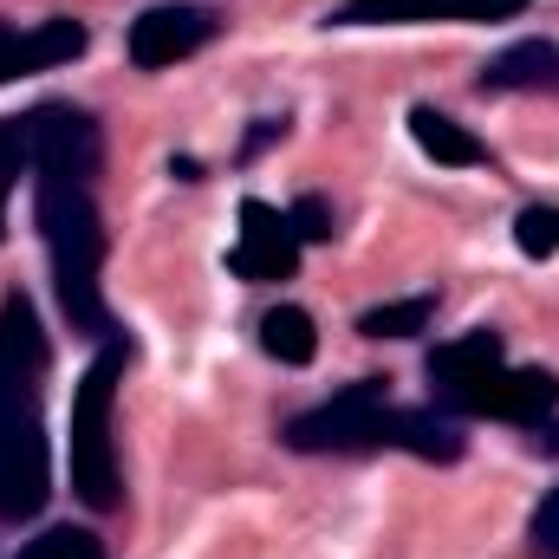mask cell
Instances as JSON below:
<instances>
[{"label": "cell", "instance_id": "5", "mask_svg": "<svg viewBox=\"0 0 559 559\" xmlns=\"http://www.w3.org/2000/svg\"><path fill=\"white\" fill-rule=\"evenodd\" d=\"M138 358V338L124 325H111L85 365V378L72 384V436H66V468H72V495L92 514H118L124 508V468H118V436H111V411H118V384L124 365Z\"/></svg>", "mask_w": 559, "mask_h": 559}, {"label": "cell", "instance_id": "20", "mask_svg": "<svg viewBox=\"0 0 559 559\" xmlns=\"http://www.w3.org/2000/svg\"><path fill=\"white\" fill-rule=\"evenodd\" d=\"M527 442H534V449H540V455H559V417L534 423V429H527Z\"/></svg>", "mask_w": 559, "mask_h": 559}, {"label": "cell", "instance_id": "2", "mask_svg": "<svg viewBox=\"0 0 559 559\" xmlns=\"http://www.w3.org/2000/svg\"><path fill=\"white\" fill-rule=\"evenodd\" d=\"M52 345L26 286L0 293V521H33L52 501V436H46Z\"/></svg>", "mask_w": 559, "mask_h": 559}, {"label": "cell", "instance_id": "16", "mask_svg": "<svg viewBox=\"0 0 559 559\" xmlns=\"http://www.w3.org/2000/svg\"><path fill=\"white\" fill-rule=\"evenodd\" d=\"M514 248H521L527 261H554L559 254V209L554 202H527V209L514 215Z\"/></svg>", "mask_w": 559, "mask_h": 559}, {"label": "cell", "instance_id": "19", "mask_svg": "<svg viewBox=\"0 0 559 559\" xmlns=\"http://www.w3.org/2000/svg\"><path fill=\"white\" fill-rule=\"evenodd\" d=\"M280 138H286V111H280V118H254V124H248V138H241V163H254V156H261V150H274Z\"/></svg>", "mask_w": 559, "mask_h": 559}, {"label": "cell", "instance_id": "1", "mask_svg": "<svg viewBox=\"0 0 559 559\" xmlns=\"http://www.w3.org/2000/svg\"><path fill=\"white\" fill-rule=\"evenodd\" d=\"M98 169H105V131L85 105L46 98L33 105V222L52 267V293L72 332L105 338L118 319L105 306V209H98Z\"/></svg>", "mask_w": 559, "mask_h": 559}, {"label": "cell", "instance_id": "8", "mask_svg": "<svg viewBox=\"0 0 559 559\" xmlns=\"http://www.w3.org/2000/svg\"><path fill=\"white\" fill-rule=\"evenodd\" d=\"M228 274L248 286H280L299 274V235L286 228L274 202H261V195L241 202V241L228 248Z\"/></svg>", "mask_w": 559, "mask_h": 559}, {"label": "cell", "instance_id": "17", "mask_svg": "<svg viewBox=\"0 0 559 559\" xmlns=\"http://www.w3.org/2000/svg\"><path fill=\"white\" fill-rule=\"evenodd\" d=\"M286 228L299 235V248H325L338 228H332V209H325V195H299L293 209H286Z\"/></svg>", "mask_w": 559, "mask_h": 559}, {"label": "cell", "instance_id": "4", "mask_svg": "<svg viewBox=\"0 0 559 559\" xmlns=\"http://www.w3.org/2000/svg\"><path fill=\"white\" fill-rule=\"evenodd\" d=\"M429 371V397L436 411L449 417H495L514 423V429H534V423L559 417V378L540 365H508V338L495 325H468L462 338L436 345L423 358Z\"/></svg>", "mask_w": 559, "mask_h": 559}, {"label": "cell", "instance_id": "9", "mask_svg": "<svg viewBox=\"0 0 559 559\" xmlns=\"http://www.w3.org/2000/svg\"><path fill=\"white\" fill-rule=\"evenodd\" d=\"M92 46V26L72 20V13H52V20H0V85L7 79H33V72H52L66 59H79Z\"/></svg>", "mask_w": 559, "mask_h": 559}, {"label": "cell", "instance_id": "21", "mask_svg": "<svg viewBox=\"0 0 559 559\" xmlns=\"http://www.w3.org/2000/svg\"><path fill=\"white\" fill-rule=\"evenodd\" d=\"M169 176H176V182H202V163H195V156H169Z\"/></svg>", "mask_w": 559, "mask_h": 559}, {"label": "cell", "instance_id": "12", "mask_svg": "<svg viewBox=\"0 0 559 559\" xmlns=\"http://www.w3.org/2000/svg\"><path fill=\"white\" fill-rule=\"evenodd\" d=\"M261 352L274 358V365H286V371H306L312 358H319V325H312V312L306 306H267L261 312Z\"/></svg>", "mask_w": 559, "mask_h": 559}, {"label": "cell", "instance_id": "3", "mask_svg": "<svg viewBox=\"0 0 559 559\" xmlns=\"http://www.w3.org/2000/svg\"><path fill=\"white\" fill-rule=\"evenodd\" d=\"M280 442L293 455H378V449H404L417 462H462L468 455V429L462 417L436 411V404H397L391 378H352L332 397H319L312 411L280 423Z\"/></svg>", "mask_w": 559, "mask_h": 559}, {"label": "cell", "instance_id": "15", "mask_svg": "<svg viewBox=\"0 0 559 559\" xmlns=\"http://www.w3.org/2000/svg\"><path fill=\"white\" fill-rule=\"evenodd\" d=\"M13 559H111V554H105V540H98L92 527L59 521V527H39V534H33Z\"/></svg>", "mask_w": 559, "mask_h": 559}, {"label": "cell", "instance_id": "13", "mask_svg": "<svg viewBox=\"0 0 559 559\" xmlns=\"http://www.w3.org/2000/svg\"><path fill=\"white\" fill-rule=\"evenodd\" d=\"M436 319V293H411V299H384L358 312V338H417Z\"/></svg>", "mask_w": 559, "mask_h": 559}, {"label": "cell", "instance_id": "11", "mask_svg": "<svg viewBox=\"0 0 559 559\" xmlns=\"http://www.w3.org/2000/svg\"><path fill=\"white\" fill-rule=\"evenodd\" d=\"M411 138L429 163H442V169H481L488 163V143L475 138L468 124H455L449 111H436V105H417L411 111Z\"/></svg>", "mask_w": 559, "mask_h": 559}, {"label": "cell", "instance_id": "6", "mask_svg": "<svg viewBox=\"0 0 559 559\" xmlns=\"http://www.w3.org/2000/svg\"><path fill=\"white\" fill-rule=\"evenodd\" d=\"M215 33H222L215 7H202V0H163V7H143L138 20L124 26V52H131L138 72H163V66H182L202 46H215Z\"/></svg>", "mask_w": 559, "mask_h": 559}, {"label": "cell", "instance_id": "18", "mask_svg": "<svg viewBox=\"0 0 559 559\" xmlns=\"http://www.w3.org/2000/svg\"><path fill=\"white\" fill-rule=\"evenodd\" d=\"M527 559H559V488H547L527 514Z\"/></svg>", "mask_w": 559, "mask_h": 559}, {"label": "cell", "instance_id": "14", "mask_svg": "<svg viewBox=\"0 0 559 559\" xmlns=\"http://www.w3.org/2000/svg\"><path fill=\"white\" fill-rule=\"evenodd\" d=\"M20 176H33V111L0 118V241H7V202H13Z\"/></svg>", "mask_w": 559, "mask_h": 559}, {"label": "cell", "instance_id": "10", "mask_svg": "<svg viewBox=\"0 0 559 559\" xmlns=\"http://www.w3.org/2000/svg\"><path fill=\"white\" fill-rule=\"evenodd\" d=\"M481 98H508V92H559V39H514L495 59H481L475 72Z\"/></svg>", "mask_w": 559, "mask_h": 559}, {"label": "cell", "instance_id": "7", "mask_svg": "<svg viewBox=\"0 0 559 559\" xmlns=\"http://www.w3.org/2000/svg\"><path fill=\"white\" fill-rule=\"evenodd\" d=\"M521 13L527 0H345L325 26H501Z\"/></svg>", "mask_w": 559, "mask_h": 559}]
</instances>
